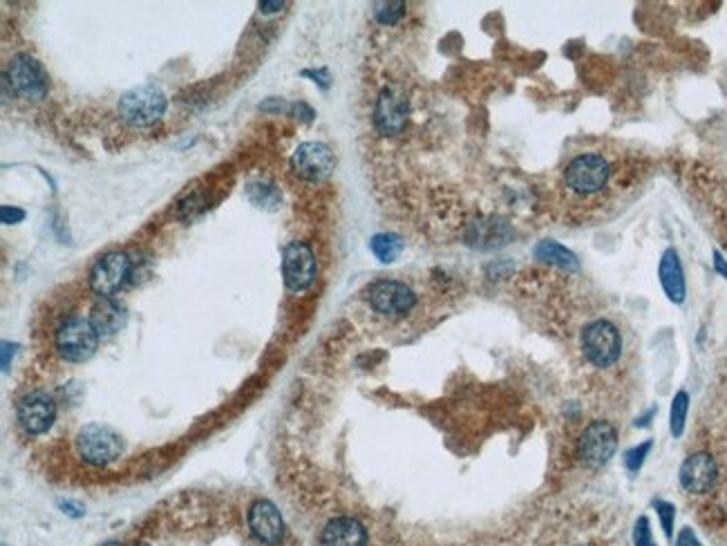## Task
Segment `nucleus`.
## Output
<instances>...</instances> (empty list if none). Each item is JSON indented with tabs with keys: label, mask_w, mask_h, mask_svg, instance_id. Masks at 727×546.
Here are the masks:
<instances>
[{
	"label": "nucleus",
	"mask_w": 727,
	"mask_h": 546,
	"mask_svg": "<svg viewBox=\"0 0 727 546\" xmlns=\"http://www.w3.org/2000/svg\"><path fill=\"white\" fill-rule=\"evenodd\" d=\"M166 94L162 92V88L150 86V83H144V86L130 88L128 92L121 94L119 99V117L126 121L130 126H150L155 124L164 117L166 112Z\"/></svg>",
	"instance_id": "1"
},
{
	"label": "nucleus",
	"mask_w": 727,
	"mask_h": 546,
	"mask_svg": "<svg viewBox=\"0 0 727 546\" xmlns=\"http://www.w3.org/2000/svg\"><path fill=\"white\" fill-rule=\"evenodd\" d=\"M77 450L92 466H108L124 453V441L110 426L103 423H88L77 435Z\"/></svg>",
	"instance_id": "2"
},
{
	"label": "nucleus",
	"mask_w": 727,
	"mask_h": 546,
	"mask_svg": "<svg viewBox=\"0 0 727 546\" xmlns=\"http://www.w3.org/2000/svg\"><path fill=\"white\" fill-rule=\"evenodd\" d=\"M5 81L18 97L27 101H41L50 92V77H47L45 68L32 54L25 52L16 54L12 63H9Z\"/></svg>",
	"instance_id": "3"
},
{
	"label": "nucleus",
	"mask_w": 727,
	"mask_h": 546,
	"mask_svg": "<svg viewBox=\"0 0 727 546\" xmlns=\"http://www.w3.org/2000/svg\"><path fill=\"white\" fill-rule=\"evenodd\" d=\"M99 334L90 320L68 318L56 332V350L70 363H83L97 352Z\"/></svg>",
	"instance_id": "4"
},
{
	"label": "nucleus",
	"mask_w": 727,
	"mask_h": 546,
	"mask_svg": "<svg viewBox=\"0 0 727 546\" xmlns=\"http://www.w3.org/2000/svg\"><path fill=\"white\" fill-rule=\"evenodd\" d=\"M582 350L589 363L596 367H611L620 359L622 338L618 327L609 320H596L584 327L582 332Z\"/></svg>",
	"instance_id": "5"
},
{
	"label": "nucleus",
	"mask_w": 727,
	"mask_h": 546,
	"mask_svg": "<svg viewBox=\"0 0 727 546\" xmlns=\"http://www.w3.org/2000/svg\"><path fill=\"white\" fill-rule=\"evenodd\" d=\"M609 177H611L609 162L593 153L575 157L564 171L566 186L578 195H593L602 191V188L609 184Z\"/></svg>",
	"instance_id": "6"
},
{
	"label": "nucleus",
	"mask_w": 727,
	"mask_h": 546,
	"mask_svg": "<svg viewBox=\"0 0 727 546\" xmlns=\"http://www.w3.org/2000/svg\"><path fill=\"white\" fill-rule=\"evenodd\" d=\"M367 303L372 305L374 312L387 318H401L412 312V307L417 305V296L399 280H379L367 287Z\"/></svg>",
	"instance_id": "7"
},
{
	"label": "nucleus",
	"mask_w": 727,
	"mask_h": 546,
	"mask_svg": "<svg viewBox=\"0 0 727 546\" xmlns=\"http://www.w3.org/2000/svg\"><path fill=\"white\" fill-rule=\"evenodd\" d=\"M618 448V432L609 421H593L591 426L582 432L578 441V453L582 461L591 468H602L609 464V459L616 455Z\"/></svg>",
	"instance_id": "8"
},
{
	"label": "nucleus",
	"mask_w": 727,
	"mask_h": 546,
	"mask_svg": "<svg viewBox=\"0 0 727 546\" xmlns=\"http://www.w3.org/2000/svg\"><path fill=\"white\" fill-rule=\"evenodd\" d=\"M291 166L298 177L307 182H323L334 173L336 157L329 146L320 144V141H305L296 148L294 157H291Z\"/></svg>",
	"instance_id": "9"
},
{
	"label": "nucleus",
	"mask_w": 727,
	"mask_h": 546,
	"mask_svg": "<svg viewBox=\"0 0 727 546\" xmlns=\"http://www.w3.org/2000/svg\"><path fill=\"white\" fill-rule=\"evenodd\" d=\"M316 256L305 242H289L282 251V276L291 291L307 289L316 280Z\"/></svg>",
	"instance_id": "10"
},
{
	"label": "nucleus",
	"mask_w": 727,
	"mask_h": 546,
	"mask_svg": "<svg viewBox=\"0 0 727 546\" xmlns=\"http://www.w3.org/2000/svg\"><path fill=\"white\" fill-rule=\"evenodd\" d=\"M130 273V258L126 253H106L90 271V289L99 298H112L124 287Z\"/></svg>",
	"instance_id": "11"
},
{
	"label": "nucleus",
	"mask_w": 727,
	"mask_h": 546,
	"mask_svg": "<svg viewBox=\"0 0 727 546\" xmlns=\"http://www.w3.org/2000/svg\"><path fill=\"white\" fill-rule=\"evenodd\" d=\"M16 417L27 435H43L56 419V403L45 392H32L18 401Z\"/></svg>",
	"instance_id": "12"
},
{
	"label": "nucleus",
	"mask_w": 727,
	"mask_h": 546,
	"mask_svg": "<svg viewBox=\"0 0 727 546\" xmlns=\"http://www.w3.org/2000/svg\"><path fill=\"white\" fill-rule=\"evenodd\" d=\"M408 115H410L408 99H405L401 92H396L394 88H385L379 94V101H376L374 106V124L383 135L392 137L403 133L405 124H408Z\"/></svg>",
	"instance_id": "13"
},
{
	"label": "nucleus",
	"mask_w": 727,
	"mask_h": 546,
	"mask_svg": "<svg viewBox=\"0 0 727 546\" xmlns=\"http://www.w3.org/2000/svg\"><path fill=\"white\" fill-rule=\"evenodd\" d=\"M716 477H719V466L710 453L689 455L681 466V486L687 493L703 495L712 491Z\"/></svg>",
	"instance_id": "14"
},
{
	"label": "nucleus",
	"mask_w": 727,
	"mask_h": 546,
	"mask_svg": "<svg viewBox=\"0 0 727 546\" xmlns=\"http://www.w3.org/2000/svg\"><path fill=\"white\" fill-rule=\"evenodd\" d=\"M249 526L253 535L269 546L280 544L282 535H285V522H282L278 506L269 500H260L251 506Z\"/></svg>",
	"instance_id": "15"
},
{
	"label": "nucleus",
	"mask_w": 727,
	"mask_h": 546,
	"mask_svg": "<svg viewBox=\"0 0 727 546\" xmlns=\"http://www.w3.org/2000/svg\"><path fill=\"white\" fill-rule=\"evenodd\" d=\"M658 276H660V285H663L667 298L676 305L685 303L687 285H685L681 256H678L676 249H667L663 253V258H660V267H658Z\"/></svg>",
	"instance_id": "16"
},
{
	"label": "nucleus",
	"mask_w": 727,
	"mask_h": 546,
	"mask_svg": "<svg viewBox=\"0 0 727 546\" xmlns=\"http://www.w3.org/2000/svg\"><path fill=\"white\" fill-rule=\"evenodd\" d=\"M323 544L325 546H365L367 533L361 522L352 520V517H336L329 522L323 531Z\"/></svg>",
	"instance_id": "17"
},
{
	"label": "nucleus",
	"mask_w": 727,
	"mask_h": 546,
	"mask_svg": "<svg viewBox=\"0 0 727 546\" xmlns=\"http://www.w3.org/2000/svg\"><path fill=\"white\" fill-rule=\"evenodd\" d=\"M90 323L94 325V329H97L99 336H112V334H117L119 329H124L126 309L117 305L115 300L101 298L99 303L92 307Z\"/></svg>",
	"instance_id": "18"
},
{
	"label": "nucleus",
	"mask_w": 727,
	"mask_h": 546,
	"mask_svg": "<svg viewBox=\"0 0 727 546\" xmlns=\"http://www.w3.org/2000/svg\"><path fill=\"white\" fill-rule=\"evenodd\" d=\"M508 238H511V231H508L504 222L497 220H479L475 224H470L468 231V244L479 249L502 247Z\"/></svg>",
	"instance_id": "19"
},
{
	"label": "nucleus",
	"mask_w": 727,
	"mask_h": 546,
	"mask_svg": "<svg viewBox=\"0 0 727 546\" xmlns=\"http://www.w3.org/2000/svg\"><path fill=\"white\" fill-rule=\"evenodd\" d=\"M535 258L546 262V265H555L562 269H578L580 262L575 258V253H571L564 244L555 242V240H542L535 247Z\"/></svg>",
	"instance_id": "20"
},
{
	"label": "nucleus",
	"mask_w": 727,
	"mask_h": 546,
	"mask_svg": "<svg viewBox=\"0 0 727 546\" xmlns=\"http://www.w3.org/2000/svg\"><path fill=\"white\" fill-rule=\"evenodd\" d=\"M370 249L374 256L383 262V265H390V262H394L401 256L403 242L399 235H394V233H379L372 238Z\"/></svg>",
	"instance_id": "21"
},
{
	"label": "nucleus",
	"mask_w": 727,
	"mask_h": 546,
	"mask_svg": "<svg viewBox=\"0 0 727 546\" xmlns=\"http://www.w3.org/2000/svg\"><path fill=\"white\" fill-rule=\"evenodd\" d=\"M689 410V397L687 392H678L672 403V435L681 437L685 430V419Z\"/></svg>",
	"instance_id": "22"
},
{
	"label": "nucleus",
	"mask_w": 727,
	"mask_h": 546,
	"mask_svg": "<svg viewBox=\"0 0 727 546\" xmlns=\"http://www.w3.org/2000/svg\"><path fill=\"white\" fill-rule=\"evenodd\" d=\"M405 14L403 3H376L374 5V18L381 25H394Z\"/></svg>",
	"instance_id": "23"
},
{
	"label": "nucleus",
	"mask_w": 727,
	"mask_h": 546,
	"mask_svg": "<svg viewBox=\"0 0 727 546\" xmlns=\"http://www.w3.org/2000/svg\"><path fill=\"white\" fill-rule=\"evenodd\" d=\"M649 448H651V444L647 441V444L631 448L629 453L625 455V464H627V468L631 470V473H636V470H640V466L645 464V457H647V453H649Z\"/></svg>",
	"instance_id": "24"
},
{
	"label": "nucleus",
	"mask_w": 727,
	"mask_h": 546,
	"mask_svg": "<svg viewBox=\"0 0 727 546\" xmlns=\"http://www.w3.org/2000/svg\"><path fill=\"white\" fill-rule=\"evenodd\" d=\"M634 540H636V546H654V540H651V531H649L647 517H640V520L636 522Z\"/></svg>",
	"instance_id": "25"
},
{
	"label": "nucleus",
	"mask_w": 727,
	"mask_h": 546,
	"mask_svg": "<svg viewBox=\"0 0 727 546\" xmlns=\"http://www.w3.org/2000/svg\"><path fill=\"white\" fill-rule=\"evenodd\" d=\"M0 220H3V224H18L25 220V211L16 209V206H3L0 209Z\"/></svg>",
	"instance_id": "26"
},
{
	"label": "nucleus",
	"mask_w": 727,
	"mask_h": 546,
	"mask_svg": "<svg viewBox=\"0 0 727 546\" xmlns=\"http://www.w3.org/2000/svg\"><path fill=\"white\" fill-rule=\"evenodd\" d=\"M658 515L663 520V529L667 535H672V524H674V506L672 504H658Z\"/></svg>",
	"instance_id": "27"
},
{
	"label": "nucleus",
	"mask_w": 727,
	"mask_h": 546,
	"mask_svg": "<svg viewBox=\"0 0 727 546\" xmlns=\"http://www.w3.org/2000/svg\"><path fill=\"white\" fill-rule=\"evenodd\" d=\"M282 7H285V3H282V0H273V3H260V12L273 14V12H280Z\"/></svg>",
	"instance_id": "28"
},
{
	"label": "nucleus",
	"mask_w": 727,
	"mask_h": 546,
	"mask_svg": "<svg viewBox=\"0 0 727 546\" xmlns=\"http://www.w3.org/2000/svg\"><path fill=\"white\" fill-rule=\"evenodd\" d=\"M714 267H716V271H719L721 276L727 280V262H725V258L721 256L719 251H714Z\"/></svg>",
	"instance_id": "29"
},
{
	"label": "nucleus",
	"mask_w": 727,
	"mask_h": 546,
	"mask_svg": "<svg viewBox=\"0 0 727 546\" xmlns=\"http://www.w3.org/2000/svg\"><path fill=\"white\" fill-rule=\"evenodd\" d=\"M678 546H698V542H696V538H694V533L689 531V529H685V531L681 533V538H678Z\"/></svg>",
	"instance_id": "30"
},
{
	"label": "nucleus",
	"mask_w": 727,
	"mask_h": 546,
	"mask_svg": "<svg viewBox=\"0 0 727 546\" xmlns=\"http://www.w3.org/2000/svg\"><path fill=\"white\" fill-rule=\"evenodd\" d=\"M103 546H121V544H117V542H108V544H103Z\"/></svg>",
	"instance_id": "31"
}]
</instances>
